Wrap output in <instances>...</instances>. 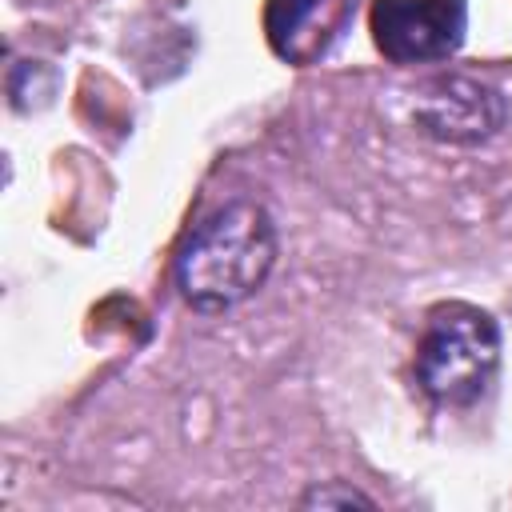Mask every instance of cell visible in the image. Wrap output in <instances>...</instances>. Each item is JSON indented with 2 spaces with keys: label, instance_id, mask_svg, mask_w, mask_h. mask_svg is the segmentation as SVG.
I'll list each match as a JSON object with an SVG mask.
<instances>
[{
  "label": "cell",
  "instance_id": "obj_1",
  "mask_svg": "<svg viewBox=\"0 0 512 512\" xmlns=\"http://www.w3.org/2000/svg\"><path fill=\"white\" fill-rule=\"evenodd\" d=\"M276 224L264 204L232 200L204 216L176 252V288L196 312H228L256 296L276 264Z\"/></svg>",
  "mask_w": 512,
  "mask_h": 512
},
{
  "label": "cell",
  "instance_id": "obj_2",
  "mask_svg": "<svg viewBox=\"0 0 512 512\" xmlns=\"http://www.w3.org/2000/svg\"><path fill=\"white\" fill-rule=\"evenodd\" d=\"M500 368V328L472 304H444L428 316L416 348V380L440 404H476Z\"/></svg>",
  "mask_w": 512,
  "mask_h": 512
},
{
  "label": "cell",
  "instance_id": "obj_3",
  "mask_svg": "<svg viewBox=\"0 0 512 512\" xmlns=\"http://www.w3.org/2000/svg\"><path fill=\"white\" fill-rule=\"evenodd\" d=\"M372 40L392 64H436L460 52L468 0H372Z\"/></svg>",
  "mask_w": 512,
  "mask_h": 512
},
{
  "label": "cell",
  "instance_id": "obj_4",
  "mask_svg": "<svg viewBox=\"0 0 512 512\" xmlns=\"http://www.w3.org/2000/svg\"><path fill=\"white\" fill-rule=\"evenodd\" d=\"M360 0H268L264 4V36L268 48L292 64H320L352 28Z\"/></svg>",
  "mask_w": 512,
  "mask_h": 512
},
{
  "label": "cell",
  "instance_id": "obj_5",
  "mask_svg": "<svg viewBox=\"0 0 512 512\" xmlns=\"http://www.w3.org/2000/svg\"><path fill=\"white\" fill-rule=\"evenodd\" d=\"M304 504H364V508H372V500L364 496V492H356V488H312L308 496H304Z\"/></svg>",
  "mask_w": 512,
  "mask_h": 512
}]
</instances>
